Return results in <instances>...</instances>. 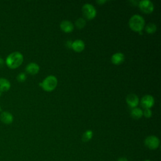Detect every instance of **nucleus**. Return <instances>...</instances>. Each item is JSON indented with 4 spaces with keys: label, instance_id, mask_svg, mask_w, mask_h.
Wrapping results in <instances>:
<instances>
[{
    "label": "nucleus",
    "instance_id": "1",
    "mask_svg": "<svg viewBox=\"0 0 161 161\" xmlns=\"http://www.w3.org/2000/svg\"><path fill=\"white\" fill-rule=\"evenodd\" d=\"M23 56L18 52L10 53L6 59V65L11 69H16L23 63Z\"/></svg>",
    "mask_w": 161,
    "mask_h": 161
},
{
    "label": "nucleus",
    "instance_id": "2",
    "mask_svg": "<svg viewBox=\"0 0 161 161\" xmlns=\"http://www.w3.org/2000/svg\"><path fill=\"white\" fill-rule=\"evenodd\" d=\"M144 26L145 19L139 14L132 16L129 20V26L134 31L140 32L144 28Z\"/></svg>",
    "mask_w": 161,
    "mask_h": 161
},
{
    "label": "nucleus",
    "instance_id": "3",
    "mask_svg": "<svg viewBox=\"0 0 161 161\" xmlns=\"http://www.w3.org/2000/svg\"><path fill=\"white\" fill-rule=\"evenodd\" d=\"M39 85L45 91L50 92L54 90L57 87V79L54 75H48Z\"/></svg>",
    "mask_w": 161,
    "mask_h": 161
},
{
    "label": "nucleus",
    "instance_id": "4",
    "mask_svg": "<svg viewBox=\"0 0 161 161\" xmlns=\"http://www.w3.org/2000/svg\"><path fill=\"white\" fill-rule=\"evenodd\" d=\"M82 14L88 19H92L96 16V9L94 6L91 4L86 3L84 4L82 8Z\"/></svg>",
    "mask_w": 161,
    "mask_h": 161
},
{
    "label": "nucleus",
    "instance_id": "5",
    "mask_svg": "<svg viewBox=\"0 0 161 161\" xmlns=\"http://www.w3.org/2000/svg\"><path fill=\"white\" fill-rule=\"evenodd\" d=\"M145 145L150 150L157 149L160 145V140L158 138L154 135L147 136L144 141Z\"/></svg>",
    "mask_w": 161,
    "mask_h": 161
},
{
    "label": "nucleus",
    "instance_id": "6",
    "mask_svg": "<svg viewBox=\"0 0 161 161\" xmlns=\"http://www.w3.org/2000/svg\"><path fill=\"white\" fill-rule=\"evenodd\" d=\"M138 6L142 12L147 14L152 13L154 9L153 4L149 0H142L139 1Z\"/></svg>",
    "mask_w": 161,
    "mask_h": 161
},
{
    "label": "nucleus",
    "instance_id": "7",
    "mask_svg": "<svg viewBox=\"0 0 161 161\" xmlns=\"http://www.w3.org/2000/svg\"><path fill=\"white\" fill-rule=\"evenodd\" d=\"M155 103L154 98L151 95H145L141 99V104L145 109H150Z\"/></svg>",
    "mask_w": 161,
    "mask_h": 161
},
{
    "label": "nucleus",
    "instance_id": "8",
    "mask_svg": "<svg viewBox=\"0 0 161 161\" xmlns=\"http://www.w3.org/2000/svg\"><path fill=\"white\" fill-rule=\"evenodd\" d=\"M127 104L131 108H136L139 103V98L135 94H129L126 97Z\"/></svg>",
    "mask_w": 161,
    "mask_h": 161
},
{
    "label": "nucleus",
    "instance_id": "9",
    "mask_svg": "<svg viewBox=\"0 0 161 161\" xmlns=\"http://www.w3.org/2000/svg\"><path fill=\"white\" fill-rule=\"evenodd\" d=\"M60 27L62 30L65 33L72 32L74 28V25L68 20H64L60 24Z\"/></svg>",
    "mask_w": 161,
    "mask_h": 161
},
{
    "label": "nucleus",
    "instance_id": "10",
    "mask_svg": "<svg viewBox=\"0 0 161 161\" xmlns=\"http://www.w3.org/2000/svg\"><path fill=\"white\" fill-rule=\"evenodd\" d=\"M71 47L74 51L77 52H80L84 49L85 43L81 40H76L72 43Z\"/></svg>",
    "mask_w": 161,
    "mask_h": 161
},
{
    "label": "nucleus",
    "instance_id": "11",
    "mask_svg": "<svg viewBox=\"0 0 161 161\" xmlns=\"http://www.w3.org/2000/svg\"><path fill=\"white\" fill-rule=\"evenodd\" d=\"M40 70L39 65L34 62H31L28 64L26 67V71L31 75L36 74Z\"/></svg>",
    "mask_w": 161,
    "mask_h": 161
},
{
    "label": "nucleus",
    "instance_id": "12",
    "mask_svg": "<svg viewBox=\"0 0 161 161\" xmlns=\"http://www.w3.org/2000/svg\"><path fill=\"white\" fill-rule=\"evenodd\" d=\"M125 60V55L123 53L118 52L114 53L111 57V62L115 65H119L123 62Z\"/></svg>",
    "mask_w": 161,
    "mask_h": 161
},
{
    "label": "nucleus",
    "instance_id": "13",
    "mask_svg": "<svg viewBox=\"0 0 161 161\" xmlns=\"http://www.w3.org/2000/svg\"><path fill=\"white\" fill-rule=\"evenodd\" d=\"M0 119L3 123L5 124H10L13 121V116L10 113L4 111L1 114Z\"/></svg>",
    "mask_w": 161,
    "mask_h": 161
},
{
    "label": "nucleus",
    "instance_id": "14",
    "mask_svg": "<svg viewBox=\"0 0 161 161\" xmlns=\"http://www.w3.org/2000/svg\"><path fill=\"white\" fill-rule=\"evenodd\" d=\"M11 84L5 78H0V92H5L10 89Z\"/></svg>",
    "mask_w": 161,
    "mask_h": 161
},
{
    "label": "nucleus",
    "instance_id": "15",
    "mask_svg": "<svg viewBox=\"0 0 161 161\" xmlns=\"http://www.w3.org/2000/svg\"><path fill=\"white\" fill-rule=\"evenodd\" d=\"M131 116L134 119H140L143 116V111L140 108H134L131 111Z\"/></svg>",
    "mask_w": 161,
    "mask_h": 161
},
{
    "label": "nucleus",
    "instance_id": "16",
    "mask_svg": "<svg viewBox=\"0 0 161 161\" xmlns=\"http://www.w3.org/2000/svg\"><path fill=\"white\" fill-rule=\"evenodd\" d=\"M92 136H93L92 131L91 130H88L84 133L82 137V140L84 142H89L92 138Z\"/></svg>",
    "mask_w": 161,
    "mask_h": 161
},
{
    "label": "nucleus",
    "instance_id": "17",
    "mask_svg": "<svg viewBox=\"0 0 161 161\" xmlns=\"http://www.w3.org/2000/svg\"><path fill=\"white\" fill-rule=\"evenodd\" d=\"M145 30L148 33H153L157 30V26L155 23H150L147 25L145 27Z\"/></svg>",
    "mask_w": 161,
    "mask_h": 161
},
{
    "label": "nucleus",
    "instance_id": "18",
    "mask_svg": "<svg viewBox=\"0 0 161 161\" xmlns=\"http://www.w3.org/2000/svg\"><path fill=\"white\" fill-rule=\"evenodd\" d=\"M86 24V21L85 19H84L82 18H78L75 21V26L79 29H81V28H84Z\"/></svg>",
    "mask_w": 161,
    "mask_h": 161
},
{
    "label": "nucleus",
    "instance_id": "19",
    "mask_svg": "<svg viewBox=\"0 0 161 161\" xmlns=\"http://www.w3.org/2000/svg\"><path fill=\"white\" fill-rule=\"evenodd\" d=\"M16 79H17L18 81H19V82H24L26 79V74L25 73L21 72L18 75Z\"/></svg>",
    "mask_w": 161,
    "mask_h": 161
},
{
    "label": "nucleus",
    "instance_id": "20",
    "mask_svg": "<svg viewBox=\"0 0 161 161\" xmlns=\"http://www.w3.org/2000/svg\"><path fill=\"white\" fill-rule=\"evenodd\" d=\"M143 114L145 116V118H150L152 116V113L150 109H145L143 111Z\"/></svg>",
    "mask_w": 161,
    "mask_h": 161
},
{
    "label": "nucleus",
    "instance_id": "21",
    "mask_svg": "<svg viewBox=\"0 0 161 161\" xmlns=\"http://www.w3.org/2000/svg\"><path fill=\"white\" fill-rule=\"evenodd\" d=\"M117 161H128L126 157H121L118 159Z\"/></svg>",
    "mask_w": 161,
    "mask_h": 161
},
{
    "label": "nucleus",
    "instance_id": "22",
    "mask_svg": "<svg viewBox=\"0 0 161 161\" xmlns=\"http://www.w3.org/2000/svg\"><path fill=\"white\" fill-rule=\"evenodd\" d=\"M4 64V62L3 59L1 58H0V68L2 67H3Z\"/></svg>",
    "mask_w": 161,
    "mask_h": 161
},
{
    "label": "nucleus",
    "instance_id": "23",
    "mask_svg": "<svg viewBox=\"0 0 161 161\" xmlns=\"http://www.w3.org/2000/svg\"><path fill=\"white\" fill-rule=\"evenodd\" d=\"M106 1H97V3H99V4H103V3H106Z\"/></svg>",
    "mask_w": 161,
    "mask_h": 161
},
{
    "label": "nucleus",
    "instance_id": "24",
    "mask_svg": "<svg viewBox=\"0 0 161 161\" xmlns=\"http://www.w3.org/2000/svg\"><path fill=\"white\" fill-rule=\"evenodd\" d=\"M144 161H151V160H149V159H147V160H144Z\"/></svg>",
    "mask_w": 161,
    "mask_h": 161
},
{
    "label": "nucleus",
    "instance_id": "25",
    "mask_svg": "<svg viewBox=\"0 0 161 161\" xmlns=\"http://www.w3.org/2000/svg\"><path fill=\"white\" fill-rule=\"evenodd\" d=\"M0 111H1V107H0Z\"/></svg>",
    "mask_w": 161,
    "mask_h": 161
}]
</instances>
